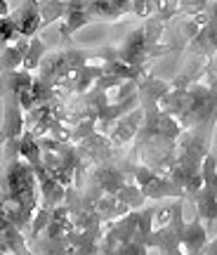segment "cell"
<instances>
[{"mask_svg":"<svg viewBox=\"0 0 217 255\" xmlns=\"http://www.w3.org/2000/svg\"><path fill=\"white\" fill-rule=\"evenodd\" d=\"M161 109L177 121L184 132L210 146L217 126V76L213 81L201 78L187 88L172 85L170 92L161 100Z\"/></svg>","mask_w":217,"mask_h":255,"instance_id":"6da1fadb","label":"cell"},{"mask_svg":"<svg viewBox=\"0 0 217 255\" xmlns=\"http://www.w3.org/2000/svg\"><path fill=\"white\" fill-rule=\"evenodd\" d=\"M137 2L132 0H111V2H88V17L92 24L97 21H120L125 17H135Z\"/></svg>","mask_w":217,"mask_h":255,"instance_id":"8992f818","label":"cell"},{"mask_svg":"<svg viewBox=\"0 0 217 255\" xmlns=\"http://www.w3.org/2000/svg\"><path fill=\"white\" fill-rule=\"evenodd\" d=\"M47 57V45L45 40L40 36L31 38V43H28V52H26V59H24V71L33 73L36 69H40L43 66V62H45Z\"/></svg>","mask_w":217,"mask_h":255,"instance_id":"ba28073f","label":"cell"},{"mask_svg":"<svg viewBox=\"0 0 217 255\" xmlns=\"http://www.w3.org/2000/svg\"><path fill=\"white\" fill-rule=\"evenodd\" d=\"M12 21L17 26L19 36L31 40L36 38V33H40L45 28V19H43V9L38 0H21V2H12Z\"/></svg>","mask_w":217,"mask_h":255,"instance_id":"5b68a950","label":"cell"},{"mask_svg":"<svg viewBox=\"0 0 217 255\" xmlns=\"http://www.w3.org/2000/svg\"><path fill=\"white\" fill-rule=\"evenodd\" d=\"M28 43L26 38H19L17 43L12 45H2V73H14V71H21L24 69V59H26V52H28Z\"/></svg>","mask_w":217,"mask_h":255,"instance_id":"52a82bcc","label":"cell"},{"mask_svg":"<svg viewBox=\"0 0 217 255\" xmlns=\"http://www.w3.org/2000/svg\"><path fill=\"white\" fill-rule=\"evenodd\" d=\"M132 182L139 187L142 191V196L146 201H163V199H184L187 201V194L177 187V184L172 182L170 177H165V175L156 173L151 168H146L144 163H137L132 161Z\"/></svg>","mask_w":217,"mask_h":255,"instance_id":"277c9868","label":"cell"},{"mask_svg":"<svg viewBox=\"0 0 217 255\" xmlns=\"http://www.w3.org/2000/svg\"><path fill=\"white\" fill-rule=\"evenodd\" d=\"M38 177L33 165L21 156L5 161V191H2V218L19 229L28 227L36 218L38 208Z\"/></svg>","mask_w":217,"mask_h":255,"instance_id":"7a4b0ae2","label":"cell"},{"mask_svg":"<svg viewBox=\"0 0 217 255\" xmlns=\"http://www.w3.org/2000/svg\"><path fill=\"white\" fill-rule=\"evenodd\" d=\"M163 222L154 227V234L149 237V248H158L161 255H184L182 251V234L187 227L184 220V199L172 201L170 206L158 210Z\"/></svg>","mask_w":217,"mask_h":255,"instance_id":"3957f363","label":"cell"}]
</instances>
